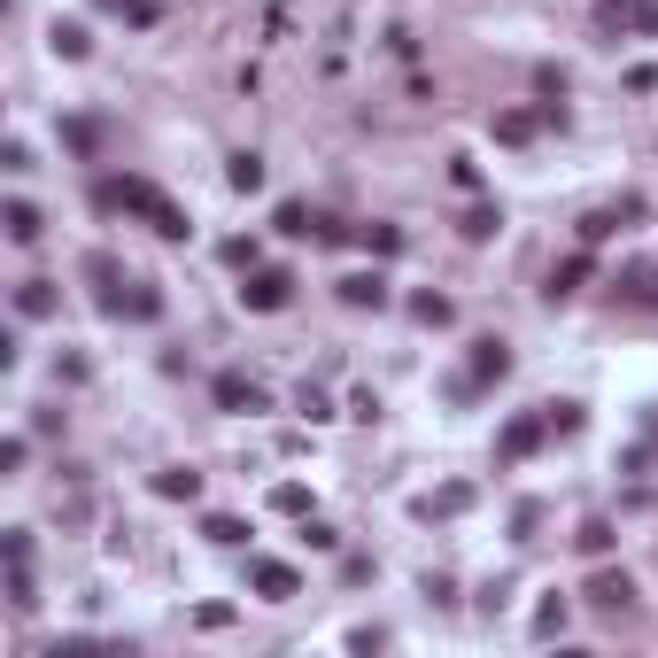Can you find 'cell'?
<instances>
[{"mask_svg":"<svg viewBox=\"0 0 658 658\" xmlns=\"http://www.w3.org/2000/svg\"><path fill=\"white\" fill-rule=\"evenodd\" d=\"M93 194H101V210H132V217H148L163 240H186V233H194V225H186V210L171 202V194H163V186H148V179H101Z\"/></svg>","mask_w":658,"mask_h":658,"instance_id":"6da1fadb","label":"cell"},{"mask_svg":"<svg viewBox=\"0 0 658 658\" xmlns=\"http://www.w3.org/2000/svg\"><path fill=\"white\" fill-rule=\"evenodd\" d=\"M287 295H295L287 271H248V279H240V302H248V310H287Z\"/></svg>","mask_w":658,"mask_h":658,"instance_id":"7a4b0ae2","label":"cell"},{"mask_svg":"<svg viewBox=\"0 0 658 658\" xmlns=\"http://www.w3.org/2000/svg\"><path fill=\"white\" fill-rule=\"evenodd\" d=\"M248 581H256V597H271V604L302 597V573H295V566H279V558H256V566H248Z\"/></svg>","mask_w":658,"mask_h":658,"instance_id":"3957f363","label":"cell"},{"mask_svg":"<svg viewBox=\"0 0 658 658\" xmlns=\"http://www.w3.org/2000/svg\"><path fill=\"white\" fill-rule=\"evenodd\" d=\"M542 434H550V419H542V411H527V419H511V426H504V442H496V457H504V465H519V457H527V449H535Z\"/></svg>","mask_w":658,"mask_h":658,"instance_id":"277c9868","label":"cell"},{"mask_svg":"<svg viewBox=\"0 0 658 658\" xmlns=\"http://www.w3.org/2000/svg\"><path fill=\"white\" fill-rule=\"evenodd\" d=\"M504 372H511V349H504V341H473V372H465V395L488 388V380H504Z\"/></svg>","mask_w":658,"mask_h":658,"instance_id":"5b68a950","label":"cell"},{"mask_svg":"<svg viewBox=\"0 0 658 658\" xmlns=\"http://www.w3.org/2000/svg\"><path fill=\"white\" fill-rule=\"evenodd\" d=\"M612 287H620V302H635V310H658V264H628Z\"/></svg>","mask_w":658,"mask_h":658,"instance_id":"8992f818","label":"cell"},{"mask_svg":"<svg viewBox=\"0 0 658 658\" xmlns=\"http://www.w3.org/2000/svg\"><path fill=\"white\" fill-rule=\"evenodd\" d=\"M581 597L597 604V612H628V604H635V581H628V573H597Z\"/></svg>","mask_w":658,"mask_h":658,"instance_id":"52a82bcc","label":"cell"},{"mask_svg":"<svg viewBox=\"0 0 658 658\" xmlns=\"http://www.w3.org/2000/svg\"><path fill=\"white\" fill-rule=\"evenodd\" d=\"M341 302H349V310H380V302H388V279H380V271H349V279H341Z\"/></svg>","mask_w":658,"mask_h":658,"instance_id":"ba28073f","label":"cell"},{"mask_svg":"<svg viewBox=\"0 0 658 658\" xmlns=\"http://www.w3.org/2000/svg\"><path fill=\"white\" fill-rule=\"evenodd\" d=\"M217 403H225V411H264V388L240 380V372H225V380H217Z\"/></svg>","mask_w":658,"mask_h":658,"instance_id":"9c48e42d","label":"cell"},{"mask_svg":"<svg viewBox=\"0 0 658 658\" xmlns=\"http://www.w3.org/2000/svg\"><path fill=\"white\" fill-rule=\"evenodd\" d=\"M109 310H117V318H163V295H155V287H132V295H109Z\"/></svg>","mask_w":658,"mask_h":658,"instance_id":"30bf717a","label":"cell"},{"mask_svg":"<svg viewBox=\"0 0 658 658\" xmlns=\"http://www.w3.org/2000/svg\"><path fill=\"white\" fill-rule=\"evenodd\" d=\"M16 310H24V318H55V287H47V279H24V287H16Z\"/></svg>","mask_w":658,"mask_h":658,"instance_id":"8fae6325","label":"cell"},{"mask_svg":"<svg viewBox=\"0 0 658 658\" xmlns=\"http://www.w3.org/2000/svg\"><path fill=\"white\" fill-rule=\"evenodd\" d=\"M581 279H589V256H566V264L550 271V302H566V295H581Z\"/></svg>","mask_w":658,"mask_h":658,"instance_id":"7c38bea8","label":"cell"},{"mask_svg":"<svg viewBox=\"0 0 658 658\" xmlns=\"http://www.w3.org/2000/svg\"><path fill=\"white\" fill-rule=\"evenodd\" d=\"M0 225H8V240H39V210H31V202H8V210H0Z\"/></svg>","mask_w":658,"mask_h":658,"instance_id":"4fadbf2b","label":"cell"},{"mask_svg":"<svg viewBox=\"0 0 658 658\" xmlns=\"http://www.w3.org/2000/svg\"><path fill=\"white\" fill-rule=\"evenodd\" d=\"M155 496H171V504H194V496H202V473H179V465H171V473H155Z\"/></svg>","mask_w":658,"mask_h":658,"instance_id":"5bb4252c","label":"cell"},{"mask_svg":"<svg viewBox=\"0 0 658 658\" xmlns=\"http://www.w3.org/2000/svg\"><path fill=\"white\" fill-rule=\"evenodd\" d=\"M620 24L651 39V31H658V0H620Z\"/></svg>","mask_w":658,"mask_h":658,"instance_id":"9a60e30c","label":"cell"},{"mask_svg":"<svg viewBox=\"0 0 658 658\" xmlns=\"http://www.w3.org/2000/svg\"><path fill=\"white\" fill-rule=\"evenodd\" d=\"M109 16H124V24H163V8L155 0H101Z\"/></svg>","mask_w":658,"mask_h":658,"instance_id":"2e32d148","label":"cell"},{"mask_svg":"<svg viewBox=\"0 0 658 658\" xmlns=\"http://www.w3.org/2000/svg\"><path fill=\"white\" fill-rule=\"evenodd\" d=\"M225 179H233L240 194H256V186H264V155H233V171H225Z\"/></svg>","mask_w":658,"mask_h":658,"instance_id":"e0dca14e","label":"cell"},{"mask_svg":"<svg viewBox=\"0 0 658 658\" xmlns=\"http://www.w3.org/2000/svg\"><path fill=\"white\" fill-rule=\"evenodd\" d=\"M566 612H573V604H566V597H550V604H535V635H566Z\"/></svg>","mask_w":658,"mask_h":658,"instance_id":"ac0fdd59","label":"cell"},{"mask_svg":"<svg viewBox=\"0 0 658 658\" xmlns=\"http://www.w3.org/2000/svg\"><path fill=\"white\" fill-rule=\"evenodd\" d=\"M62 140H70L78 155H101V124H86V117H78V124H62Z\"/></svg>","mask_w":658,"mask_h":658,"instance_id":"d6986e66","label":"cell"},{"mask_svg":"<svg viewBox=\"0 0 658 658\" xmlns=\"http://www.w3.org/2000/svg\"><path fill=\"white\" fill-rule=\"evenodd\" d=\"M411 310H419V326H449V318H457V310H449V295H419Z\"/></svg>","mask_w":658,"mask_h":658,"instance_id":"ffe728a7","label":"cell"},{"mask_svg":"<svg viewBox=\"0 0 658 658\" xmlns=\"http://www.w3.org/2000/svg\"><path fill=\"white\" fill-rule=\"evenodd\" d=\"M496 140H511V148H519V140H535V117H519V109L496 117Z\"/></svg>","mask_w":658,"mask_h":658,"instance_id":"44dd1931","label":"cell"},{"mask_svg":"<svg viewBox=\"0 0 658 658\" xmlns=\"http://www.w3.org/2000/svg\"><path fill=\"white\" fill-rule=\"evenodd\" d=\"M542 419H550V434H581V403H550Z\"/></svg>","mask_w":658,"mask_h":658,"instance_id":"7402d4cb","label":"cell"},{"mask_svg":"<svg viewBox=\"0 0 658 658\" xmlns=\"http://www.w3.org/2000/svg\"><path fill=\"white\" fill-rule=\"evenodd\" d=\"M573 542H581L589 558H604V550H612V527H604V519H589V527H581V535H573Z\"/></svg>","mask_w":658,"mask_h":658,"instance_id":"603a6c76","label":"cell"},{"mask_svg":"<svg viewBox=\"0 0 658 658\" xmlns=\"http://www.w3.org/2000/svg\"><path fill=\"white\" fill-rule=\"evenodd\" d=\"M496 225H504L496 210H465V240H496Z\"/></svg>","mask_w":658,"mask_h":658,"instance_id":"cb8c5ba5","label":"cell"},{"mask_svg":"<svg viewBox=\"0 0 658 658\" xmlns=\"http://www.w3.org/2000/svg\"><path fill=\"white\" fill-rule=\"evenodd\" d=\"M55 47H62L70 62H78V55H86V31H78V24H55Z\"/></svg>","mask_w":658,"mask_h":658,"instance_id":"d4e9b609","label":"cell"},{"mask_svg":"<svg viewBox=\"0 0 658 658\" xmlns=\"http://www.w3.org/2000/svg\"><path fill=\"white\" fill-rule=\"evenodd\" d=\"M225 264H233V271H256V240H225Z\"/></svg>","mask_w":658,"mask_h":658,"instance_id":"484cf974","label":"cell"},{"mask_svg":"<svg viewBox=\"0 0 658 658\" xmlns=\"http://www.w3.org/2000/svg\"><path fill=\"white\" fill-rule=\"evenodd\" d=\"M271 504H279V511H295V519H302V511H310V496H302L295 480H287V488H271Z\"/></svg>","mask_w":658,"mask_h":658,"instance_id":"4316f807","label":"cell"},{"mask_svg":"<svg viewBox=\"0 0 658 658\" xmlns=\"http://www.w3.org/2000/svg\"><path fill=\"white\" fill-rule=\"evenodd\" d=\"M612 225H620V217H612V210H597V217H581V240H589V248H597V240H604V233H612Z\"/></svg>","mask_w":658,"mask_h":658,"instance_id":"83f0119b","label":"cell"},{"mask_svg":"<svg viewBox=\"0 0 658 658\" xmlns=\"http://www.w3.org/2000/svg\"><path fill=\"white\" fill-rule=\"evenodd\" d=\"M364 248H380V256H395V248H403V233H395V225H372V233H364Z\"/></svg>","mask_w":658,"mask_h":658,"instance_id":"f1b7e54d","label":"cell"},{"mask_svg":"<svg viewBox=\"0 0 658 658\" xmlns=\"http://www.w3.org/2000/svg\"><path fill=\"white\" fill-rule=\"evenodd\" d=\"M202 535H210V542H248V527H240V519H210Z\"/></svg>","mask_w":658,"mask_h":658,"instance_id":"f546056e","label":"cell"}]
</instances>
